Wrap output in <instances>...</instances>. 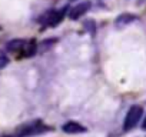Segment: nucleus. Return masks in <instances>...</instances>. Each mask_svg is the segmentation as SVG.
I'll use <instances>...</instances> for the list:
<instances>
[{
	"label": "nucleus",
	"instance_id": "f257e3e1",
	"mask_svg": "<svg viewBox=\"0 0 146 137\" xmlns=\"http://www.w3.org/2000/svg\"><path fill=\"white\" fill-rule=\"evenodd\" d=\"M142 114H143V110L140 106H132L125 117V121H123V130L125 131H129L132 130L133 127H136V124L140 121L142 119Z\"/></svg>",
	"mask_w": 146,
	"mask_h": 137
},
{
	"label": "nucleus",
	"instance_id": "f03ea898",
	"mask_svg": "<svg viewBox=\"0 0 146 137\" xmlns=\"http://www.w3.org/2000/svg\"><path fill=\"white\" fill-rule=\"evenodd\" d=\"M62 19H63V12L62 10H49L40 17V23L44 24V26L54 27V26H57L60 23Z\"/></svg>",
	"mask_w": 146,
	"mask_h": 137
},
{
	"label": "nucleus",
	"instance_id": "7ed1b4c3",
	"mask_svg": "<svg viewBox=\"0 0 146 137\" xmlns=\"http://www.w3.org/2000/svg\"><path fill=\"white\" fill-rule=\"evenodd\" d=\"M90 2H82V3H79L78 6H75L70 12H69V17L72 19V20H78L79 17H82L86 12H89V9H90Z\"/></svg>",
	"mask_w": 146,
	"mask_h": 137
},
{
	"label": "nucleus",
	"instance_id": "20e7f679",
	"mask_svg": "<svg viewBox=\"0 0 146 137\" xmlns=\"http://www.w3.org/2000/svg\"><path fill=\"white\" fill-rule=\"evenodd\" d=\"M46 128L43 126H35V124H29V126H23L19 133L16 134V137H30V136H35V134H39L42 131H44Z\"/></svg>",
	"mask_w": 146,
	"mask_h": 137
},
{
	"label": "nucleus",
	"instance_id": "39448f33",
	"mask_svg": "<svg viewBox=\"0 0 146 137\" xmlns=\"http://www.w3.org/2000/svg\"><path fill=\"white\" fill-rule=\"evenodd\" d=\"M62 130L64 133H67V134H78V133H85L86 131V128L82 124L76 123V121H67V123H64Z\"/></svg>",
	"mask_w": 146,
	"mask_h": 137
},
{
	"label": "nucleus",
	"instance_id": "423d86ee",
	"mask_svg": "<svg viewBox=\"0 0 146 137\" xmlns=\"http://www.w3.org/2000/svg\"><path fill=\"white\" fill-rule=\"evenodd\" d=\"M135 19H136V17H135L133 14H130V13H125V14H120V16L116 19V24L120 27V26H123V24H129V23H132Z\"/></svg>",
	"mask_w": 146,
	"mask_h": 137
},
{
	"label": "nucleus",
	"instance_id": "0eeeda50",
	"mask_svg": "<svg viewBox=\"0 0 146 137\" xmlns=\"http://www.w3.org/2000/svg\"><path fill=\"white\" fill-rule=\"evenodd\" d=\"M25 44H26L25 40H13V41L7 43V49H9L10 51H16V50H19V49H25V47H26Z\"/></svg>",
	"mask_w": 146,
	"mask_h": 137
},
{
	"label": "nucleus",
	"instance_id": "6e6552de",
	"mask_svg": "<svg viewBox=\"0 0 146 137\" xmlns=\"http://www.w3.org/2000/svg\"><path fill=\"white\" fill-rule=\"evenodd\" d=\"M9 64V57L3 53V51H0V68H3Z\"/></svg>",
	"mask_w": 146,
	"mask_h": 137
},
{
	"label": "nucleus",
	"instance_id": "1a4fd4ad",
	"mask_svg": "<svg viewBox=\"0 0 146 137\" xmlns=\"http://www.w3.org/2000/svg\"><path fill=\"white\" fill-rule=\"evenodd\" d=\"M142 128L146 130V117H145V120H143V123H142Z\"/></svg>",
	"mask_w": 146,
	"mask_h": 137
}]
</instances>
